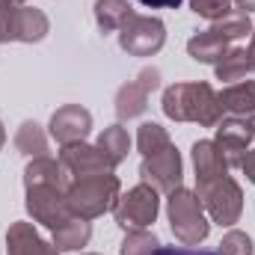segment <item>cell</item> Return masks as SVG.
<instances>
[{"label":"cell","mask_w":255,"mask_h":255,"mask_svg":"<svg viewBox=\"0 0 255 255\" xmlns=\"http://www.w3.org/2000/svg\"><path fill=\"white\" fill-rule=\"evenodd\" d=\"M220 104L232 116H250L255 113V80H238L220 92Z\"/></svg>","instance_id":"18"},{"label":"cell","mask_w":255,"mask_h":255,"mask_svg":"<svg viewBox=\"0 0 255 255\" xmlns=\"http://www.w3.org/2000/svg\"><path fill=\"white\" fill-rule=\"evenodd\" d=\"M154 255H217L208 250H193V247H160Z\"/></svg>","instance_id":"29"},{"label":"cell","mask_w":255,"mask_h":255,"mask_svg":"<svg viewBox=\"0 0 255 255\" xmlns=\"http://www.w3.org/2000/svg\"><path fill=\"white\" fill-rule=\"evenodd\" d=\"M196 196L202 202V208L208 211V217L220 226H235L241 220V211H244V193L241 184L232 178V175H220V178H211V181H199Z\"/></svg>","instance_id":"4"},{"label":"cell","mask_w":255,"mask_h":255,"mask_svg":"<svg viewBox=\"0 0 255 255\" xmlns=\"http://www.w3.org/2000/svg\"><path fill=\"white\" fill-rule=\"evenodd\" d=\"M241 169L247 172V178L255 184V148H250V151L244 154V160H241Z\"/></svg>","instance_id":"30"},{"label":"cell","mask_w":255,"mask_h":255,"mask_svg":"<svg viewBox=\"0 0 255 255\" xmlns=\"http://www.w3.org/2000/svg\"><path fill=\"white\" fill-rule=\"evenodd\" d=\"M157 250H160V241H157L151 232L133 229V232H128V238L122 241L119 255H154Z\"/></svg>","instance_id":"26"},{"label":"cell","mask_w":255,"mask_h":255,"mask_svg":"<svg viewBox=\"0 0 255 255\" xmlns=\"http://www.w3.org/2000/svg\"><path fill=\"white\" fill-rule=\"evenodd\" d=\"M92 130V116L89 110H83L80 104H65L51 116V136L60 145H71V142H83Z\"/></svg>","instance_id":"12"},{"label":"cell","mask_w":255,"mask_h":255,"mask_svg":"<svg viewBox=\"0 0 255 255\" xmlns=\"http://www.w3.org/2000/svg\"><path fill=\"white\" fill-rule=\"evenodd\" d=\"M169 145H172L169 133L157 125V122L139 125V130H136V148H139L142 157H151V154H157V151H163V148H169Z\"/></svg>","instance_id":"25"},{"label":"cell","mask_w":255,"mask_h":255,"mask_svg":"<svg viewBox=\"0 0 255 255\" xmlns=\"http://www.w3.org/2000/svg\"><path fill=\"white\" fill-rule=\"evenodd\" d=\"M128 18H130L128 0H95V21L104 33H116Z\"/></svg>","instance_id":"22"},{"label":"cell","mask_w":255,"mask_h":255,"mask_svg":"<svg viewBox=\"0 0 255 255\" xmlns=\"http://www.w3.org/2000/svg\"><path fill=\"white\" fill-rule=\"evenodd\" d=\"M51 24L42 9L12 6L0 9V42H42Z\"/></svg>","instance_id":"7"},{"label":"cell","mask_w":255,"mask_h":255,"mask_svg":"<svg viewBox=\"0 0 255 255\" xmlns=\"http://www.w3.org/2000/svg\"><path fill=\"white\" fill-rule=\"evenodd\" d=\"M211 27H214V30H217L229 45H232V42H238V39L253 36V21H250V15H247V12H241V9H238V12L232 9L229 15H223V18H220V21H214Z\"/></svg>","instance_id":"23"},{"label":"cell","mask_w":255,"mask_h":255,"mask_svg":"<svg viewBox=\"0 0 255 255\" xmlns=\"http://www.w3.org/2000/svg\"><path fill=\"white\" fill-rule=\"evenodd\" d=\"M60 163L68 172L71 181L89 178V175H101V172H113L110 160L104 157V151L98 145H86V142H71L60 148Z\"/></svg>","instance_id":"11"},{"label":"cell","mask_w":255,"mask_h":255,"mask_svg":"<svg viewBox=\"0 0 255 255\" xmlns=\"http://www.w3.org/2000/svg\"><path fill=\"white\" fill-rule=\"evenodd\" d=\"M241 119H244V122H247V128L255 133V113H250V116H241Z\"/></svg>","instance_id":"35"},{"label":"cell","mask_w":255,"mask_h":255,"mask_svg":"<svg viewBox=\"0 0 255 255\" xmlns=\"http://www.w3.org/2000/svg\"><path fill=\"white\" fill-rule=\"evenodd\" d=\"M214 68H217V77H220V80L238 83V80H244V77L253 71V65H250V51H247V48H229L226 57L214 65Z\"/></svg>","instance_id":"21"},{"label":"cell","mask_w":255,"mask_h":255,"mask_svg":"<svg viewBox=\"0 0 255 255\" xmlns=\"http://www.w3.org/2000/svg\"><path fill=\"white\" fill-rule=\"evenodd\" d=\"M166 214H169V229L172 235L184 244V247H199L208 232H211V223L205 217V208L199 202V196L193 190L184 187H175L166 199Z\"/></svg>","instance_id":"3"},{"label":"cell","mask_w":255,"mask_h":255,"mask_svg":"<svg viewBox=\"0 0 255 255\" xmlns=\"http://www.w3.org/2000/svg\"><path fill=\"white\" fill-rule=\"evenodd\" d=\"M235 3H238V6H241V12H247V15L255 12V0H235Z\"/></svg>","instance_id":"32"},{"label":"cell","mask_w":255,"mask_h":255,"mask_svg":"<svg viewBox=\"0 0 255 255\" xmlns=\"http://www.w3.org/2000/svg\"><path fill=\"white\" fill-rule=\"evenodd\" d=\"M12 6H24V0H0V9H12Z\"/></svg>","instance_id":"33"},{"label":"cell","mask_w":255,"mask_h":255,"mask_svg":"<svg viewBox=\"0 0 255 255\" xmlns=\"http://www.w3.org/2000/svg\"><path fill=\"white\" fill-rule=\"evenodd\" d=\"M6 145V130H3V122H0V148Z\"/></svg>","instance_id":"36"},{"label":"cell","mask_w":255,"mask_h":255,"mask_svg":"<svg viewBox=\"0 0 255 255\" xmlns=\"http://www.w3.org/2000/svg\"><path fill=\"white\" fill-rule=\"evenodd\" d=\"M193 166H196V181H211V178L229 175V169H232L214 139H199L193 145Z\"/></svg>","instance_id":"14"},{"label":"cell","mask_w":255,"mask_h":255,"mask_svg":"<svg viewBox=\"0 0 255 255\" xmlns=\"http://www.w3.org/2000/svg\"><path fill=\"white\" fill-rule=\"evenodd\" d=\"M157 211H160L157 190L148 187V184H136L133 190L119 196V202L113 208V217L125 232H133V229H148L157 220Z\"/></svg>","instance_id":"6"},{"label":"cell","mask_w":255,"mask_h":255,"mask_svg":"<svg viewBox=\"0 0 255 255\" xmlns=\"http://www.w3.org/2000/svg\"><path fill=\"white\" fill-rule=\"evenodd\" d=\"M119 193H122L119 178L113 172H101V175H89V178L71 181L68 190H65V202H68L71 217L95 220V217H101V214L116 208Z\"/></svg>","instance_id":"2"},{"label":"cell","mask_w":255,"mask_h":255,"mask_svg":"<svg viewBox=\"0 0 255 255\" xmlns=\"http://www.w3.org/2000/svg\"><path fill=\"white\" fill-rule=\"evenodd\" d=\"M27 211H30V217L36 223L48 226L51 232L71 217L68 202H65V190L63 187H51V184L27 187Z\"/></svg>","instance_id":"10"},{"label":"cell","mask_w":255,"mask_h":255,"mask_svg":"<svg viewBox=\"0 0 255 255\" xmlns=\"http://www.w3.org/2000/svg\"><path fill=\"white\" fill-rule=\"evenodd\" d=\"M142 6H148V9H178L184 0H139Z\"/></svg>","instance_id":"31"},{"label":"cell","mask_w":255,"mask_h":255,"mask_svg":"<svg viewBox=\"0 0 255 255\" xmlns=\"http://www.w3.org/2000/svg\"><path fill=\"white\" fill-rule=\"evenodd\" d=\"M190 9L208 21H220L223 15L232 12V0H190Z\"/></svg>","instance_id":"28"},{"label":"cell","mask_w":255,"mask_h":255,"mask_svg":"<svg viewBox=\"0 0 255 255\" xmlns=\"http://www.w3.org/2000/svg\"><path fill=\"white\" fill-rule=\"evenodd\" d=\"M157 86H160V71L157 68H142L133 80L119 86V92H116V116H119V122L142 116L145 107H148V95Z\"/></svg>","instance_id":"8"},{"label":"cell","mask_w":255,"mask_h":255,"mask_svg":"<svg viewBox=\"0 0 255 255\" xmlns=\"http://www.w3.org/2000/svg\"><path fill=\"white\" fill-rule=\"evenodd\" d=\"M139 175H142V184L154 187L157 193H172L175 187H181V154L175 145L151 154V157H142V166H139Z\"/></svg>","instance_id":"9"},{"label":"cell","mask_w":255,"mask_h":255,"mask_svg":"<svg viewBox=\"0 0 255 255\" xmlns=\"http://www.w3.org/2000/svg\"><path fill=\"white\" fill-rule=\"evenodd\" d=\"M89 238H92V226H89V220H80V217H68L63 226L54 229V247L68 250V253L86 247Z\"/></svg>","instance_id":"19"},{"label":"cell","mask_w":255,"mask_h":255,"mask_svg":"<svg viewBox=\"0 0 255 255\" xmlns=\"http://www.w3.org/2000/svg\"><path fill=\"white\" fill-rule=\"evenodd\" d=\"M95 145L104 151V157H107L110 166L116 169V166L128 157V151H130V136H128V130L122 125H110V128L101 130V136H98Z\"/></svg>","instance_id":"20"},{"label":"cell","mask_w":255,"mask_h":255,"mask_svg":"<svg viewBox=\"0 0 255 255\" xmlns=\"http://www.w3.org/2000/svg\"><path fill=\"white\" fill-rule=\"evenodd\" d=\"M217 255H253V241H250V235H247V232H238V229L226 232L223 241H220V253Z\"/></svg>","instance_id":"27"},{"label":"cell","mask_w":255,"mask_h":255,"mask_svg":"<svg viewBox=\"0 0 255 255\" xmlns=\"http://www.w3.org/2000/svg\"><path fill=\"white\" fill-rule=\"evenodd\" d=\"M163 42H166V27L160 18L130 12V18L119 27V45L133 57H151L163 48Z\"/></svg>","instance_id":"5"},{"label":"cell","mask_w":255,"mask_h":255,"mask_svg":"<svg viewBox=\"0 0 255 255\" xmlns=\"http://www.w3.org/2000/svg\"><path fill=\"white\" fill-rule=\"evenodd\" d=\"M9 255H60L54 244H45L30 223H12L6 232Z\"/></svg>","instance_id":"15"},{"label":"cell","mask_w":255,"mask_h":255,"mask_svg":"<svg viewBox=\"0 0 255 255\" xmlns=\"http://www.w3.org/2000/svg\"><path fill=\"white\" fill-rule=\"evenodd\" d=\"M15 148L27 157H42L48 151V136L42 133V128L36 122H24L15 133Z\"/></svg>","instance_id":"24"},{"label":"cell","mask_w":255,"mask_h":255,"mask_svg":"<svg viewBox=\"0 0 255 255\" xmlns=\"http://www.w3.org/2000/svg\"><path fill=\"white\" fill-rule=\"evenodd\" d=\"M42 184L63 187V190H68V184H71V178L63 169V163L54 160V157H48V154L33 157L27 163V169H24V187H42Z\"/></svg>","instance_id":"16"},{"label":"cell","mask_w":255,"mask_h":255,"mask_svg":"<svg viewBox=\"0 0 255 255\" xmlns=\"http://www.w3.org/2000/svg\"><path fill=\"white\" fill-rule=\"evenodd\" d=\"M220 151L226 154L229 166H241L244 154L250 151V142H253V130L247 128V122L241 116H232V119H223L217 125V139Z\"/></svg>","instance_id":"13"},{"label":"cell","mask_w":255,"mask_h":255,"mask_svg":"<svg viewBox=\"0 0 255 255\" xmlns=\"http://www.w3.org/2000/svg\"><path fill=\"white\" fill-rule=\"evenodd\" d=\"M226 51H229V42H226L214 27L196 33L190 42H187V54H190L196 63H214L217 65L223 57H226Z\"/></svg>","instance_id":"17"},{"label":"cell","mask_w":255,"mask_h":255,"mask_svg":"<svg viewBox=\"0 0 255 255\" xmlns=\"http://www.w3.org/2000/svg\"><path fill=\"white\" fill-rule=\"evenodd\" d=\"M163 113L175 122L217 128L226 110L220 104V95L211 89V83H172L163 92Z\"/></svg>","instance_id":"1"},{"label":"cell","mask_w":255,"mask_h":255,"mask_svg":"<svg viewBox=\"0 0 255 255\" xmlns=\"http://www.w3.org/2000/svg\"><path fill=\"white\" fill-rule=\"evenodd\" d=\"M250 65H253V71H255V27H253V45H250Z\"/></svg>","instance_id":"34"}]
</instances>
